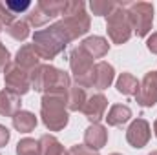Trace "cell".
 Returning a JSON list of instances; mask_svg holds the SVG:
<instances>
[{
  "label": "cell",
  "instance_id": "2",
  "mask_svg": "<svg viewBox=\"0 0 157 155\" xmlns=\"http://www.w3.org/2000/svg\"><path fill=\"white\" fill-rule=\"evenodd\" d=\"M31 89L44 93H64L68 95V89L71 88V78L66 71L57 70L51 64H40L31 73Z\"/></svg>",
  "mask_w": 157,
  "mask_h": 155
},
{
  "label": "cell",
  "instance_id": "23",
  "mask_svg": "<svg viewBox=\"0 0 157 155\" xmlns=\"http://www.w3.org/2000/svg\"><path fill=\"white\" fill-rule=\"evenodd\" d=\"M6 31L11 39L24 42L29 37V24H28V20H15L9 28H6Z\"/></svg>",
  "mask_w": 157,
  "mask_h": 155
},
{
  "label": "cell",
  "instance_id": "17",
  "mask_svg": "<svg viewBox=\"0 0 157 155\" xmlns=\"http://www.w3.org/2000/svg\"><path fill=\"white\" fill-rule=\"evenodd\" d=\"M104 119H106L108 126H122L132 119V110L126 104H113Z\"/></svg>",
  "mask_w": 157,
  "mask_h": 155
},
{
  "label": "cell",
  "instance_id": "24",
  "mask_svg": "<svg viewBox=\"0 0 157 155\" xmlns=\"http://www.w3.org/2000/svg\"><path fill=\"white\" fill-rule=\"evenodd\" d=\"M17 155H42V148H40V142L35 139H22L18 141L17 144Z\"/></svg>",
  "mask_w": 157,
  "mask_h": 155
},
{
  "label": "cell",
  "instance_id": "30",
  "mask_svg": "<svg viewBox=\"0 0 157 155\" xmlns=\"http://www.w3.org/2000/svg\"><path fill=\"white\" fill-rule=\"evenodd\" d=\"M9 64H11V55L7 51V47L0 42V73H4Z\"/></svg>",
  "mask_w": 157,
  "mask_h": 155
},
{
  "label": "cell",
  "instance_id": "26",
  "mask_svg": "<svg viewBox=\"0 0 157 155\" xmlns=\"http://www.w3.org/2000/svg\"><path fill=\"white\" fill-rule=\"evenodd\" d=\"M26 20H28V24L29 26H35V28H42V26H46L51 18L49 17H46V13L40 9L39 6H35L29 13H28V17H26Z\"/></svg>",
  "mask_w": 157,
  "mask_h": 155
},
{
  "label": "cell",
  "instance_id": "34",
  "mask_svg": "<svg viewBox=\"0 0 157 155\" xmlns=\"http://www.w3.org/2000/svg\"><path fill=\"white\" fill-rule=\"evenodd\" d=\"M148 155H157V150H155V152H150Z\"/></svg>",
  "mask_w": 157,
  "mask_h": 155
},
{
  "label": "cell",
  "instance_id": "11",
  "mask_svg": "<svg viewBox=\"0 0 157 155\" xmlns=\"http://www.w3.org/2000/svg\"><path fill=\"white\" fill-rule=\"evenodd\" d=\"M93 57L84 51L80 46H77L71 53H70V68L73 71V77H82L93 71Z\"/></svg>",
  "mask_w": 157,
  "mask_h": 155
},
{
  "label": "cell",
  "instance_id": "29",
  "mask_svg": "<svg viewBox=\"0 0 157 155\" xmlns=\"http://www.w3.org/2000/svg\"><path fill=\"white\" fill-rule=\"evenodd\" d=\"M68 155H99V152H95V150H91L84 144H75L68 150Z\"/></svg>",
  "mask_w": 157,
  "mask_h": 155
},
{
  "label": "cell",
  "instance_id": "5",
  "mask_svg": "<svg viewBox=\"0 0 157 155\" xmlns=\"http://www.w3.org/2000/svg\"><path fill=\"white\" fill-rule=\"evenodd\" d=\"M62 22L75 40L90 31V15L86 13V4L80 0H68L62 11Z\"/></svg>",
  "mask_w": 157,
  "mask_h": 155
},
{
  "label": "cell",
  "instance_id": "18",
  "mask_svg": "<svg viewBox=\"0 0 157 155\" xmlns=\"http://www.w3.org/2000/svg\"><path fill=\"white\" fill-rule=\"evenodd\" d=\"M13 120V128L20 133H29L37 128V117L33 115L31 112H26V110H20L17 115L11 119Z\"/></svg>",
  "mask_w": 157,
  "mask_h": 155
},
{
  "label": "cell",
  "instance_id": "25",
  "mask_svg": "<svg viewBox=\"0 0 157 155\" xmlns=\"http://www.w3.org/2000/svg\"><path fill=\"white\" fill-rule=\"evenodd\" d=\"M117 2L112 0H91L90 2V9L95 17H108L113 9H115Z\"/></svg>",
  "mask_w": 157,
  "mask_h": 155
},
{
  "label": "cell",
  "instance_id": "27",
  "mask_svg": "<svg viewBox=\"0 0 157 155\" xmlns=\"http://www.w3.org/2000/svg\"><path fill=\"white\" fill-rule=\"evenodd\" d=\"M4 4L7 6V9L13 13V15H18V13H24L31 7V2L28 0H22V2H15V0H4Z\"/></svg>",
  "mask_w": 157,
  "mask_h": 155
},
{
  "label": "cell",
  "instance_id": "7",
  "mask_svg": "<svg viewBox=\"0 0 157 155\" xmlns=\"http://www.w3.org/2000/svg\"><path fill=\"white\" fill-rule=\"evenodd\" d=\"M4 84H6V89H9V91L22 97L31 89L29 71H26L20 66H17L15 62H11L4 71Z\"/></svg>",
  "mask_w": 157,
  "mask_h": 155
},
{
  "label": "cell",
  "instance_id": "22",
  "mask_svg": "<svg viewBox=\"0 0 157 155\" xmlns=\"http://www.w3.org/2000/svg\"><path fill=\"white\" fill-rule=\"evenodd\" d=\"M37 6L46 13V17H49L53 20L59 15H62V11L66 7V0H40Z\"/></svg>",
  "mask_w": 157,
  "mask_h": 155
},
{
  "label": "cell",
  "instance_id": "6",
  "mask_svg": "<svg viewBox=\"0 0 157 155\" xmlns=\"http://www.w3.org/2000/svg\"><path fill=\"white\" fill-rule=\"evenodd\" d=\"M130 22L137 37H148L154 24V6L150 2H133L130 4Z\"/></svg>",
  "mask_w": 157,
  "mask_h": 155
},
{
  "label": "cell",
  "instance_id": "19",
  "mask_svg": "<svg viewBox=\"0 0 157 155\" xmlns=\"http://www.w3.org/2000/svg\"><path fill=\"white\" fill-rule=\"evenodd\" d=\"M86 100H88L86 89H82L78 86H71L66 95V108H68V112H82Z\"/></svg>",
  "mask_w": 157,
  "mask_h": 155
},
{
  "label": "cell",
  "instance_id": "13",
  "mask_svg": "<svg viewBox=\"0 0 157 155\" xmlns=\"http://www.w3.org/2000/svg\"><path fill=\"white\" fill-rule=\"evenodd\" d=\"M113 78H115V70L106 60H101L93 66V88H97L101 91L108 89L112 86Z\"/></svg>",
  "mask_w": 157,
  "mask_h": 155
},
{
  "label": "cell",
  "instance_id": "16",
  "mask_svg": "<svg viewBox=\"0 0 157 155\" xmlns=\"http://www.w3.org/2000/svg\"><path fill=\"white\" fill-rule=\"evenodd\" d=\"M80 47H82L84 51H88L93 59H102V57L108 53L110 44H108V40L104 39V37H97V35H93V37H88V39L82 40Z\"/></svg>",
  "mask_w": 157,
  "mask_h": 155
},
{
  "label": "cell",
  "instance_id": "9",
  "mask_svg": "<svg viewBox=\"0 0 157 155\" xmlns=\"http://www.w3.org/2000/svg\"><path fill=\"white\" fill-rule=\"evenodd\" d=\"M152 137V128L146 119H135L126 130V141L132 148H144Z\"/></svg>",
  "mask_w": 157,
  "mask_h": 155
},
{
  "label": "cell",
  "instance_id": "35",
  "mask_svg": "<svg viewBox=\"0 0 157 155\" xmlns=\"http://www.w3.org/2000/svg\"><path fill=\"white\" fill-rule=\"evenodd\" d=\"M2 29H4V26H2V24H0V33H2Z\"/></svg>",
  "mask_w": 157,
  "mask_h": 155
},
{
  "label": "cell",
  "instance_id": "28",
  "mask_svg": "<svg viewBox=\"0 0 157 155\" xmlns=\"http://www.w3.org/2000/svg\"><path fill=\"white\" fill-rule=\"evenodd\" d=\"M15 17H17V15H13V13L7 9V6L4 4V0H0V24L6 26V28H9V26L15 22Z\"/></svg>",
  "mask_w": 157,
  "mask_h": 155
},
{
  "label": "cell",
  "instance_id": "15",
  "mask_svg": "<svg viewBox=\"0 0 157 155\" xmlns=\"http://www.w3.org/2000/svg\"><path fill=\"white\" fill-rule=\"evenodd\" d=\"M22 108V100L20 95L9 91V89H2L0 91V115L4 117H13L17 115Z\"/></svg>",
  "mask_w": 157,
  "mask_h": 155
},
{
  "label": "cell",
  "instance_id": "33",
  "mask_svg": "<svg viewBox=\"0 0 157 155\" xmlns=\"http://www.w3.org/2000/svg\"><path fill=\"white\" fill-rule=\"evenodd\" d=\"M154 133H155V137H157V119H155V122H154Z\"/></svg>",
  "mask_w": 157,
  "mask_h": 155
},
{
  "label": "cell",
  "instance_id": "4",
  "mask_svg": "<svg viewBox=\"0 0 157 155\" xmlns=\"http://www.w3.org/2000/svg\"><path fill=\"white\" fill-rule=\"evenodd\" d=\"M126 6H128V2H117L115 9L106 17V31L113 44L128 42L133 33L132 22H130V13H128Z\"/></svg>",
  "mask_w": 157,
  "mask_h": 155
},
{
  "label": "cell",
  "instance_id": "36",
  "mask_svg": "<svg viewBox=\"0 0 157 155\" xmlns=\"http://www.w3.org/2000/svg\"><path fill=\"white\" fill-rule=\"evenodd\" d=\"M110 155H121V153H110Z\"/></svg>",
  "mask_w": 157,
  "mask_h": 155
},
{
  "label": "cell",
  "instance_id": "3",
  "mask_svg": "<svg viewBox=\"0 0 157 155\" xmlns=\"http://www.w3.org/2000/svg\"><path fill=\"white\" fill-rule=\"evenodd\" d=\"M40 117L49 131H60L68 126L70 115L64 93H44L40 100Z\"/></svg>",
  "mask_w": 157,
  "mask_h": 155
},
{
  "label": "cell",
  "instance_id": "1",
  "mask_svg": "<svg viewBox=\"0 0 157 155\" xmlns=\"http://www.w3.org/2000/svg\"><path fill=\"white\" fill-rule=\"evenodd\" d=\"M70 42H73V39L62 20L51 24L46 29H39L33 33V47L44 60H51L57 55H60Z\"/></svg>",
  "mask_w": 157,
  "mask_h": 155
},
{
  "label": "cell",
  "instance_id": "20",
  "mask_svg": "<svg viewBox=\"0 0 157 155\" xmlns=\"http://www.w3.org/2000/svg\"><path fill=\"white\" fill-rule=\"evenodd\" d=\"M39 142H40V148H42V155H68V150L51 133L42 135L39 139Z\"/></svg>",
  "mask_w": 157,
  "mask_h": 155
},
{
  "label": "cell",
  "instance_id": "21",
  "mask_svg": "<svg viewBox=\"0 0 157 155\" xmlns=\"http://www.w3.org/2000/svg\"><path fill=\"white\" fill-rule=\"evenodd\" d=\"M139 80L133 77L132 73H121L117 78V82H115V88H117L119 93H122V95H137V91H139Z\"/></svg>",
  "mask_w": 157,
  "mask_h": 155
},
{
  "label": "cell",
  "instance_id": "12",
  "mask_svg": "<svg viewBox=\"0 0 157 155\" xmlns=\"http://www.w3.org/2000/svg\"><path fill=\"white\" fill-rule=\"evenodd\" d=\"M108 142V130L102 124H90L84 131V146L99 152Z\"/></svg>",
  "mask_w": 157,
  "mask_h": 155
},
{
  "label": "cell",
  "instance_id": "32",
  "mask_svg": "<svg viewBox=\"0 0 157 155\" xmlns=\"http://www.w3.org/2000/svg\"><path fill=\"white\" fill-rule=\"evenodd\" d=\"M146 47H148L150 53L157 55V33H152V35L148 37V40H146Z\"/></svg>",
  "mask_w": 157,
  "mask_h": 155
},
{
  "label": "cell",
  "instance_id": "10",
  "mask_svg": "<svg viewBox=\"0 0 157 155\" xmlns=\"http://www.w3.org/2000/svg\"><path fill=\"white\" fill-rule=\"evenodd\" d=\"M106 108H108V99L102 93H95L91 97H88L82 113L91 124H101V120L106 117Z\"/></svg>",
  "mask_w": 157,
  "mask_h": 155
},
{
  "label": "cell",
  "instance_id": "14",
  "mask_svg": "<svg viewBox=\"0 0 157 155\" xmlns=\"http://www.w3.org/2000/svg\"><path fill=\"white\" fill-rule=\"evenodd\" d=\"M40 59L39 53L35 51V47H33V44H24L18 51H17V55H15V64L17 66H20L22 70H26V71H33L37 66H40Z\"/></svg>",
  "mask_w": 157,
  "mask_h": 155
},
{
  "label": "cell",
  "instance_id": "8",
  "mask_svg": "<svg viewBox=\"0 0 157 155\" xmlns=\"http://www.w3.org/2000/svg\"><path fill=\"white\" fill-rule=\"evenodd\" d=\"M135 99L141 108H154L157 104V71H150L143 77Z\"/></svg>",
  "mask_w": 157,
  "mask_h": 155
},
{
  "label": "cell",
  "instance_id": "31",
  "mask_svg": "<svg viewBox=\"0 0 157 155\" xmlns=\"http://www.w3.org/2000/svg\"><path fill=\"white\" fill-rule=\"evenodd\" d=\"M9 139H11V133H9V130H7L4 124H0V148H4V146L9 142Z\"/></svg>",
  "mask_w": 157,
  "mask_h": 155
}]
</instances>
